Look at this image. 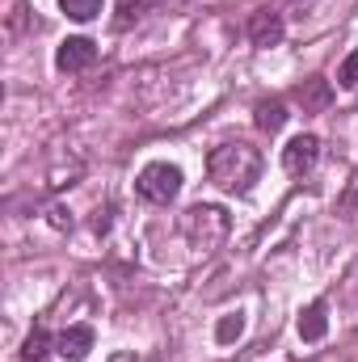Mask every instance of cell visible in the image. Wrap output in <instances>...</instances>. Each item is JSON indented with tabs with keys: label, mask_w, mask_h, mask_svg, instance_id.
<instances>
[{
	"label": "cell",
	"mask_w": 358,
	"mask_h": 362,
	"mask_svg": "<svg viewBox=\"0 0 358 362\" xmlns=\"http://www.w3.org/2000/svg\"><path fill=\"white\" fill-rule=\"evenodd\" d=\"M207 177L219 185L224 194H249L253 181L262 177V152L245 139H228L219 148H211L207 156Z\"/></svg>",
	"instance_id": "6da1fadb"
},
{
	"label": "cell",
	"mask_w": 358,
	"mask_h": 362,
	"mask_svg": "<svg viewBox=\"0 0 358 362\" xmlns=\"http://www.w3.org/2000/svg\"><path fill=\"white\" fill-rule=\"evenodd\" d=\"M228 228H232V219L215 202H194V206L181 211V219H178V232L185 236V245L194 253H215L228 240Z\"/></svg>",
	"instance_id": "7a4b0ae2"
},
{
	"label": "cell",
	"mask_w": 358,
	"mask_h": 362,
	"mask_svg": "<svg viewBox=\"0 0 358 362\" xmlns=\"http://www.w3.org/2000/svg\"><path fill=\"white\" fill-rule=\"evenodd\" d=\"M135 194H139L144 202H152V206H169V202L181 194V169L169 165V160L144 165L139 177H135Z\"/></svg>",
	"instance_id": "3957f363"
},
{
	"label": "cell",
	"mask_w": 358,
	"mask_h": 362,
	"mask_svg": "<svg viewBox=\"0 0 358 362\" xmlns=\"http://www.w3.org/2000/svg\"><path fill=\"white\" fill-rule=\"evenodd\" d=\"M316 160H321V139H316V135H295V139L282 148V169H287L291 177L312 173Z\"/></svg>",
	"instance_id": "277c9868"
},
{
	"label": "cell",
	"mask_w": 358,
	"mask_h": 362,
	"mask_svg": "<svg viewBox=\"0 0 358 362\" xmlns=\"http://www.w3.org/2000/svg\"><path fill=\"white\" fill-rule=\"evenodd\" d=\"M93 59H97V47H93V38H85V34L64 38L55 47V68L59 72H85V68H93Z\"/></svg>",
	"instance_id": "5b68a950"
},
{
	"label": "cell",
	"mask_w": 358,
	"mask_h": 362,
	"mask_svg": "<svg viewBox=\"0 0 358 362\" xmlns=\"http://www.w3.org/2000/svg\"><path fill=\"white\" fill-rule=\"evenodd\" d=\"M249 42L253 47H262V51H270V47H278L282 42V34H287V25H282V13H274V8H258L253 17H249Z\"/></svg>",
	"instance_id": "8992f818"
},
{
	"label": "cell",
	"mask_w": 358,
	"mask_h": 362,
	"mask_svg": "<svg viewBox=\"0 0 358 362\" xmlns=\"http://www.w3.org/2000/svg\"><path fill=\"white\" fill-rule=\"evenodd\" d=\"M93 341H97L93 325H68V329L55 337V350H59V358H68V362H85L89 350H93Z\"/></svg>",
	"instance_id": "52a82bcc"
},
{
	"label": "cell",
	"mask_w": 358,
	"mask_h": 362,
	"mask_svg": "<svg viewBox=\"0 0 358 362\" xmlns=\"http://www.w3.org/2000/svg\"><path fill=\"white\" fill-rule=\"evenodd\" d=\"M325 333H329V303L316 299V303H308L299 312V341L316 346V341H325Z\"/></svg>",
	"instance_id": "ba28073f"
},
{
	"label": "cell",
	"mask_w": 358,
	"mask_h": 362,
	"mask_svg": "<svg viewBox=\"0 0 358 362\" xmlns=\"http://www.w3.org/2000/svg\"><path fill=\"white\" fill-rule=\"evenodd\" d=\"M295 101L304 105V114H321V110H329L333 89H329V81H321V76H308V81L295 89Z\"/></svg>",
	"instance_id": "9c48e42d"
},
{
	"label": "cell",
	"mask_w": 358,
	"mask_h": 362,
	"mask_svg": "<svg viewBox=\"0 0 358 362\" xmlns=\"http://www.w3.org/2000/svg\"><path fill=\"white\" fill-rule=\"evenodd\" d=\"M287 101H278V97H270V101H258V110H253V122H258V131H266V135H278L282 127H287Z\"/></svg>",
	"instance_id": "30bf717a"
},
{
	"label": "cell",
	"mask_w": 358,
	"mask_h": 362,
	"mask_svg": "<svg viewBox=\"0 0 358 362\" xmlns=\"http://www.w3.org/2000/svg\"><path fill=\"white\" fill-rule=\"evenodd\" d=\"M241 337H245V312H224L219 325H215V341L219 346H232Z\"/></svg>",
	"instance_id": "8fae6325"
},
{
	"label": "cell",
	"mask_w": 358,
	"mask_h": 362,
	"mask_svg": "<svg viewBox=\"0 0 358 362\" xmlns=\"http://www.w3.org/2000/svg\"><path fill=\"white\" fill-rule=\"evenodd\" d=\"M47 350H51V333H47V329H34V333L25 337V346H21V358L25 362H42L47 358Z\"/></svg>",
	"instance_id": "7c38bea8"
},
{
	"label": "cell",
	"mask_w": 358,
	"mask_h": 362,
	"mask_svg": "<svg viewBox=\"0 0 358 362\" xmlns=\"http://www.w3.org/2000/svg\"><path fill=\"white\" fill-rule=\"evenodd\" d=\"M59 8H64L72 21H93V17H101V0H59Z\"/></svg>",
	"instance_id": "4fadbf2b"
},
{
	"label": "cell",
	"mask_w": 358,
	"mask_h": 362,
	"mask_svg": "<svg viewBox=\"0 0 358 362\" xmlns=\"http://www.w3.org/2000/svg\"><path fill=\"white\" fill-rule=\"evenodd\" d=\"M25 30V0H8V13H4V34L17 38Z\"/></svg>",
	"instance_id": "5bb4252c"
},
{
	"label": "cell",
	"mask_w": 358,
	"mask_h": 362,
	"mask_svg": "<svg viewBox=\"0 0 358 362\" xmlns=\"http://www.w3.org/2000/svg\"><path fill=\"white\" fill-rule=\"evenodd\" d=\"M337 85H342V89H358V51H350V55L342 59V68H337Z\"/></svg>",
	"instance_id": "9a60e30c"
},
{
	"label": "cell",
	"mask_w": 358,
	"mask_h": 362,
	"mask_svg": "<svg viewBox=\"0 0 358 362\" xmlns=\"http://www.w3.org/2000/svg\"><path fill=\"white\" fill-rule=\"evenodd\" d=\"M110 362H139V358H135L131 350H118V354H114V358H110Z\"/></svg>",
	"instance_id": "2e32d148"
}]
</instances>
